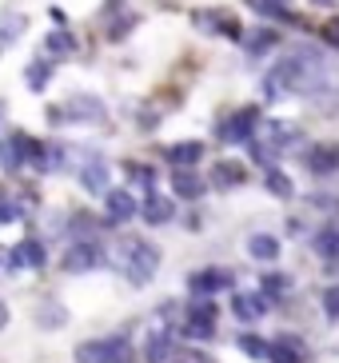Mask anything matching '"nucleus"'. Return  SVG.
<instances>
[{"label": "nucleus", "instance_id": "nucleus-19", "mask_svg": "<svg viewBox=\"0 0 339 363\" xmlns=\"http://www.w3.org/2000/svg\"><path fill=\"white\" fill-rule=\"evenodd\" d=\"M36 320L44 323V328H64L68 323V311H64L60 299H48V303H40V311H36Z\"/></svg>", "mask_w": 339, "mask_h": 363}, {"label": "nucleus", "instance_id": "nucleus-28", "mask_svg": "<svg viewBox=\"0 0 339 363\" xmlns=\"http://www.w3.org/2000/svg\"><path fill=\"white\" fill-rule=\"evenodd\" d=\"M240 347H244L248 355H255V359H267V343H264V340H252V335H244V340H240Z\"/></svg>", "mask_w": 339, "mask_h": 363}, {"label": "nucleus", "instance_id": "nucleus-24", "mask_svg": "<svg viewBox=\"0 0 339 363\" xmlns=\"http://www.w3.org/2000/svg\"><path fill=\"white\" fill-rule=\"evenodd\" d=\"M316 247L323 252V256H331V259H335V256H339V232H335V228H328V232H319V235H316Z\"/></svg>", "mask_w": 339, "mask_h": 363}, {"label": "nucleus", "instance_id": "nucleus-1", "mask_svg": "<svg viewBox=\"0 0 339 363\" xmlns=\"http://www.w3.org/2000/svg\"><path fill=\"white\" fill-rule=\"evenodd\" d=\"M160 267V252L152 244H144V240H128L124 244V272L132 284H148L152 276H156Z\"/></svg>", "mask_w": 339, "mask_h": 363}, {"label": "nucleus", "instance_id": "nucleus-13", "mask_svg": "<svg viewBox=\"0 0 339 363\" xmlns=\"http://www.w3.org/2000/svg\"><path fill=\"white\" fill-rule=\"evenodd\" d=\"M48 80H52V60H48V56H40V60H32V65L24 68V84H28L32 92H44Z\"/></svg>", "mask_w": 339, "mask_h": 363}, {"label": "nucleus", "instance_id": "nucleus-22", "mask_svg": "<svg viewBox=\"0 0 339 363\" xmlns=\"http://www.w3.org/2000/svg\"><path fill=\"white\" fill-rule=\"evenodd\" d=\"M21 216H24V208L12 200L4 188H0V224H12V220H21Z\"/></svg>", "mask_w": 339, "mask_h": 363}, {"label": "nucleus", "instance_id": "nucleus-31", "mask_svg": "<svg viewBox=\"0 0 339 363\" xmlns=\"http://www.w3.org/2000/svg\"><path fill=\"white\" fill-rule=\"evenodd\" d=\"M323 36H328V40L335 44V48H339V21H331L328 28H323Z\"/></svg>", "mask_w": 339, "mask_h": 363}, {"label": "nucleus", "instance_id": "nucleus-12", "mask_svg": "<svg viewBox=\"0 0 339 363\" xmlns=\"http://www.w3.org/2000/svg\"><path fill=\"white\" fill-rule=\"evenodd\" d=\"M80 184H84L88 192H108V164L104 160H88L84 168H80Z\"/></svg>", "mask_w": 339, "mask_h": 363}, {"label": "nucleus", "instance_id": "nucleus-17", "mask_svg": "<svg viewBox=\"0 0 339 363\" xmlns=\"http://www.w3.org/2000/svg\"><path fill=\"white\" fill-rule=\"evenodd\" d=\"M267 296H235L232 299V311L240 315V320H260L267 311V303H264Z\"/></svg>", "mask_w": 339, "mask_h": 363}, {"label": "nucleus", "instance_id": "nucleus-32", "mask_svg": "<svg viewBox=\"0 0 339 363\" xmlns=\"http://www.w3.org/2000/svg\"><path fill=\"white\" fill-rule=\"evenodd\" d=\"M9 328V303H4V299H0V331Z\"/></svg>", "mask_w": 339, "mask_h": 363}, {"label": "nucleus", "instance_id": "nucleus-34", "mask_svg": "<svg viewBox=\"0 0 339 363\" xmlns=\"http://www.w3.org/2000/svg\"><path fill=\"white\" fill-rule=\"evenodd\" d=\"M112 4H120V0H112Z\"/></svg>", "mask_w": 339, "mask_h": 363}, {"label": "nucleus", "instance_id": "nucleus-8", "mask_svg": "<svg viewBox=\"0 0 339 363\" xmlns=\"http://www.w3.org/2000/svg\"><path fill=\"white\" fill-rule=\"evenodd\" d=\"M28 136H9L0 140V164H4V172H21L24 160H28Z\"/></svg>", "mask_w": 339, "mask_h": 363}, {"label": "nucleus", "instance_id": "nucleus-23", "mask_svg": "<svg viewBox=\"0 0 339 363\" xmlns=\"http://www.w3.org/2000/svg\"><path fill=\"white\" fill-rule=\"evenodd\" d=\"M168 347H172L168 331H156V335H152V340H148V359H152V363H160V359H164V355H168Z\"/></svg>", "mask_w": 339, "mask_h": 363}, {"label": "nucleus", "instance_id": "nucleus-6", "mask_svg": "<svg viewBox=\"0 0 339 363\" xmlns=\"http://www.w3.org/2000/svg\"><path fill=\"white\" fill-rule=\"evenodd\" d=\"M104 212H108V224H128L136 216V200L124 188H112V192H104Z\"/></svg>", "mask_w": 339, "mask_h": 363}, {"label": "nucleus", "instance_id": "nucleus-2", "mask_svg": "<svg viewBox=\"0 0 339 363\" xmlns=\"http://www.w3.org/2000/svg\"><path fill=\"white\" fill-rule=\"evenodd\" d=\"M80 363H124L128 359V335H108V340H92L84 347H76Z\"/></svg>", "mask_w": 339, "mask_h": 363}, {"label": "nucleus", "instance_id": "nucleus-7", "mask_svg": "<svg viewBox=\"0 0 339 363\" xmlns=\"http://www.w3.org/2000/svg\"><path fill=\"white\" fill-rule=\"evenodd\" d=\"M188 288L196 291V296H212V291L232 288V272H223V267H208V272H196V276L188 279Z\"/></svg>", "mask_w": 339, "mask_h": 363}, {"label": "nucleus", "instance_id": "nucleus-16", "mask_svg": "<svg viewBox=\"0 0 339 363\" xmlns=\"http://www.w3.org/2000/svg\"><path fill=\"white\" fill-rule=\"evenodd\" d=\"M200 156H204V144H196V140H188V144H172L168 148V160L176 164V168H191Z\"/></svg>", "mask_w": 339, "mask_h": 363}, {"label": "nucleus", "instance_id": "nucleus-20", "mask_svg": "<svg viewBox=\"0 0 339 363\" xmlns=\"http://www.w3.org/2000/svg\"><path fill=\"white\" fill-rule=\"evenodd\" d=\"M21 252H24V264H28L32 272H40V267L48 264V252H44V244L36 240V235H28V240H21Z\"/></svg>", "mask_w": 339, "mask_h": 363}, {"label": "nucleus", "instance_id": "nucleus-4", "mask_svg": "<svg viewBox=\"0 0 339 363\" xmlns=\"http://www.w3.org/2000/svg\"><path fill=\"white\" fill-rule=\"evenodd\" d=\"M104 264V252L96 244H72L68 247V256H64V272H72V276H80V272H96V267Z\"/></svg>", "mask_w": 339, "mask_h": 363}, {"label": "nucleus", "instance_id": "nucleus-15", "mask_svg": "<svg viewBox=\"0 0 339 363\" xmlns=\"http://www.w3.org/2000/svg\"><path fill=\"white\" fill-rule=\"evenodd\" d=\"M24 28H28V21L24 16H16V12H9V16H0V52L9 48V44H16L24 36Z\"/></svg>", "mask_w": 339, "mask_h": 363}, {"label": "nucleus", "instance_id": "nucleus-21", "mask_svg": "<svg viewBox=\"0 0 339 363\" xmlns=\"http://www.w3.org/2000/svg\"><path fill=\"white\" fill-rule=\"evenodd\" d=\"M216 184H220V188H235V184H244L240 164H220V168H216Z\"/></svg>", "mask_w": 339, "mask_h": 363}, {"label": "nucleus", "instance_id": "nucleus-14", "mask_svg": "<svg viewBox=\"0 0 339 363\" xmlns=\"http://www.w3.org/2000/svg\"><path fill=\"white\" fill-rule=\"evenodd\" d=\"M76 52V40L64 28H56V33L44 36V56H52V60H64V56H72Z\"/></svg>", "mask_w": 339, "mask_h": 363}, {"label": "nucleus", "instance_id": "nucleus-9", "mask_svg": "<svg viewBox=\"0 0 339 363\" xmlns=\"http://www.w3.org/2000/svg\"><path fill=\"white\" fill-rule=\"evenodd\" d=\"M308 168L316 176H335L339 172V148L335 144H319V148L308 152Z\"/></svg>", "mask_w": 339, "mask_h": 363}, {"label": "nucleus", "instance_id": "nucleus-29", "mask_svg": "<svg viewBox=\"0 0 339 363\" xmlns=\"http://www.w3.org/2000/svg\"><path fill=\"white\" fill-rule=\"evenodd\" d=\"M323 311H328L331 320H339V288H328V291H323Z\"/></svg>", "mask_w": 339, "mask_h": 363}, {"label": "nucleus", "instance_id": "nucleus-33", "mask_svg": "<svg viewBox=\"0 0 339 363\" xmlns=\"http://www.w3.org/2000/svg\"><path fill=\"white\" fill-rule=\"evenodd\" d=\"M0 116H4V104H0Z\"/></svg>", "mask_w": 339, "mask_h": 363}, {"label": "nucleus", "instance_id": "nucleus-5", "mask_svg": "<svg viewBox=\"0 0 339 363\" xmlns=\"http://www.w3.org/2000/svg\"><path fill=\"white\" fill-rule=\"evenodd\" d=\"M52 120L60 124V120H84V124H96V120H104V104L96 96H72L68 100V112H52Z\"/></svg>", "mask_w": 339, "mask_h": 363}, {"label": "nucleus", "instance_id": "nucleus-3", "mask_svg": "<svg viewBox=\"0 0 339 363\" xmlns=\"http://www.w3.org/2000/svg\"><path fill=\"white\" fill-rule=\"evenodd\" d=\"M255 124H260V108H244V112H235L220 124V140L223 144H244V140H252Z\"/></svg>", "mask_w": 339, "mask_h": 363}, {"label": "nucleus", "instance_id": "nucleus-25", "mask_svg": "<svg viewBox=\"0 0 339 363\" xmlns=\"http://www.w3.org/2000/svg\"><path fill=\"white\" fill-rule=\"evenodd\" d=\"M264 180H267V188H272L276 196H284V200L291 196V180H284V176H279V172L272 168V164H267V176H264Z\"/></svg>", "mask_w": 339, "mask_h": 363}, {"label": "nucleus", "instance_id": "nucleus-26", "mask_svg": "<svg viewBox=\"0 0 339 363\" xmlns=\"http://www.w3.org/2000/svg\"><path fill=\"white\" fill-rule=\"evenodd\" d=\"M128 176H132V184H136V188H152V184H156L152 168H144V164H128Z\"/></svg>", "mask_w": 339, "mask_h": 363}, {"label": "nucleus", "instance_id": "nucleus-27", "mask_svg": "<svg viewBox=\"0 0 339 363\" xmlns=\"http://www.w3.org/2000/svg\"><path fill=\"white\" fill-rule=\"evenodd\" d=\"M276 40H279L276 33H255L252 40H248V52H255V56H260V52H267V48H272Z\"/></svg>", "mask_w": 339, "mask_h": 363}, {"label": "nucleus", "instance_id": "nucleus-18", "mask_svg": "<svg viewBox=\"0 0 339 363\" xmlns=\"http://www.w3.org/2000/svg\"><path fill=\"white\" fill-rule=\"evenodd\" d=\"M248 252H252L255 259H276L279 256V240L276 235H252V240H248Z\"/></svg>", "mask_w": 339, "mask_h": 363}, {"label": "nucleus", "instance_id": "nucleus-30", "mask_svg": "<svg viewBox=\"0 0 339 363\" xmlns=\"http://www.w3.org/2000/svg\"><path fill=\"white\" fill-rule=\"evenodd\" d=\"M24 267H28V264H24V252H21V244H16L9 252V272H24Z\"/></svg>", "mask_w": 339, "mask_h": 363}, {"label": "nucleus", "instance_id": "nucleus-10", "mask_svg": "<svg viewBox=\"0 0 339 363\" xmlns=\"http://www.w3.org/2000/svg\"><path fill=\"white\" fill-rule=\"evenodd\" d=\"M172 188H176L180 200H200V196H204V180L191 168H176V172H172Z\"/></svg>", "mask_w": 339, "mask_h": 363}, {"label": "nucleus", "instance_id": "nucleus-11", "mask_svg": "<svg viewBox=\"0 0 339 363\" xmlns=\"http://www.w3.org/2000/svg\"><path fill=\"white\" fill-rule=\"evenodd\" d=\"M136 212L144 216L148 224H168L172 216H176V203H172L168 196H148V200H144V208H136Z\"/></svg>", "mask_w": 339, "mask_h": 363}]
</instances>
